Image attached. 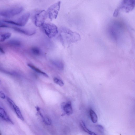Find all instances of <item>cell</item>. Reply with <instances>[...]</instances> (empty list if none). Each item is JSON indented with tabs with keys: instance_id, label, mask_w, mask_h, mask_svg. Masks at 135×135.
Here are the masks:
<instances>
[{
	"instance_id": "obj_25",
	"label": "cell",
	"mask_w": 135,
	"mask_h": 135,
	"mask_svg": "<svg viewBox=\"0 0 135 135\" xmlns=\"http://www.w3.org/2000/svg\"><path fill=\"white\" fill-rule=\"evenodd\" d=\"M0 52L3 54L5 53V52L3 48L1 46H0Z\"/></svg>"
},
{
	"instance_id": "obj_19",
	"label": "cell",
	"mask_w": 135,
	"mask_h": 135,
	"mask_svg": "<svg viewBox=\"0 0 135 135\" xmlns=\"http://www.w3.org/2000/svg\"><path fill=\"white\" fill-rule=\"evenodd\" d=\"M9 43L11 45L14 46H21V43L20 42L17 40H12L9 42Z\"/></svg>"
},
{
	"instance_id": "obj_24",
	"label": "cell",
	"mask_w": 135,
	"mask_h": 135,
	"mask_svg": "<svg viewBox=\"0 0 135 135\" xmlns=\"http://www.w3.org/2000/svg\"><path fill=\"white\" fill-rule=\"evenodd\" d=\"M0 97L3 99L5 98L6 96L5 95L2 91H0Z\"/></svg>"
},
{
	"instance_id": "obj_5",
	"label": "cell",
	"mask_w": 135,
	"mask_h": 135,
	"mask_svg": "<svg viewBox=\"0 0 135 135\" xmlns=\"http://www.w3.org/2000/svg\"><path fill=\"white\" fill-rule=\"evenodd\" d=\"M47 16V12L44 10L37 12L33 17L35 25L39 27H42L45 23Z\"/></svg>"
},
{
	"instance_id": "obj_16",
	"label": "cell",
	"mask_w": 135,
	"mask_h": 135,
	"mask_svg": "<svg viewBox=\"0 0 135 135\" xmlns=\"http://www.w3.org/2000/svg\"><path fill=\"white\" fill-rule=\"evenodd\" d=\"M90 117L92 122L94 123H96L98 121V117L96 113L92 109L89 111Z\"/></svg>"
},
{
	"instance_id": "obj_27",
	"label": "cell",
	"mask_w": 135,
	"mask_h": 135,
	"mask_svg": "<svg viewBox=\"0 0 135 135\" xmlns=\"http://www.w3.org/2000/svg\"><path fill=\"white\" fill-rule=\"evenodd\" d=\"M0 135H1V133H0Z\"/></svg>"
},
{
	"instance_id": "obj_14",
	"label": "cell",
	"mask_w": 135,
	"mask_h": 135,
	"mask_svg": "<svg viewBox=\"0 0 135 135\" xmlns=\"http://www.w3.org/2000/svg\"><path fill=\"white\" fill-rule=\"evenodd\" d=\"M12 34L9 32H0V42H3L9 39Z\"/></svg>"
},
{
	"instance_id": "obj_2",
	"label": "cell",
	"mask_w": 135,
	"mask_h": 135,
	"mask_svg": "<svg viewBox=\"0 0 135 135\" xmlns=\"http://www.w3.org/2000/svg\"><path fill=\"white\" fill-rule=\"evenodd\" d=\"M30 16V14L28 13H26L23 15L16 20L4 19L3 20V22L18 26L23 27L25 26L27 24Z\"/></svg>"
},
{
	"instance_id": "obj_13",
	"label": "cell",
	"mask_w": 135,
	"mask_h": 135,
	"mask_svg": "<svg viewBox=\"0 0 135 135\" xmlns=\"http://www.w3.org/2000/svg\"><path fill=\"white\" fill-rule=\"evenodd\" d=\"M27 65L30 68L38 73L42 74L43 75L47 77H49V76L47 74L43 72L41 70L34 66L33 64L28 63V64Z\"/></svg>"
},
{
	"instance_id": "obj_26",
	"label": "cell",
	"mask_w": 135,
	"mask_h": 135,
	"mask_svg": "<svg viewBox=\"0 0 135 135\" xmlns=\"http://www.w3.org/2000/svg\"><path fill=\"white\" fill-rule=\"evenodd\" d=\"M1 80H0V83H1Z\"/></svg>"
},
{
	"instance_id": "obj_11",
	"label": "cell",
	"mask_w": 135,
	"mask_h": 135,
	"mask_svg": "<svg viewBox=\"0 0 135 135\" xmlns=\"http://www.w3.org/2000/svg\"><path fill=\"white\" fill-rule=\"evenodd\" d=\"M0 117L6 122L12 124H14L5 110L1 107H0Z\"/></svg>"
},
{
	"instance_id": "obj_7",
	"label": "cell",
	"mask_w": 135,
	"mask_h": 135,
	"mask_svg": "<svg viewBox=\"0 0 135 135\" xmlns=\"http://www.w3.org/2000/svg\"><path fill=\"white\" fill-rule=\"evenodd\" d=\"M135 5L134 0H122L118 9L125 13H129L133 10Z\"/></svg>"
},
{
	"instance_id": "obj_21",
	"label": "cell",
	"mask_w": 135,
	"mask_h": 135,
	"mask_svg": "<svg viewBox=\"0 0 135 135\" xmlns=\"http://www.w3.org/2000/svg\"><path fill=\"white\" fill-rule=\"evenodd\" d=\"M96 127L98 131L101 133H103L104 131L103 127L100 125H98Z\"/></svg>"
},
{
	"instance_id": "obj_8",
	"label": "cell",
	"mask_w": 135,
	"mask_h": 135,
	"mask_svg": "<svg viewBox=\"0 0 135 135\" xmlns=\"http://www.w3.org/2000/svg\"><path fill=\"white\" fill-rule=\"evenodd\" d=\"M61 107L63 112V114L69 115L72 114L73 110L71 101L62 103L61 104Z\"/></svg>"
},
{
	"instance_id": "obj_9",
	"label": "cell",
	"mask_w": 135,
	"mask_h": 135,
	"mask_svg": "<svg viewBox=\"0 0 135 135\" xmlns=\"http://www.w3.org/2000/svg\"><path fill=\"white\" fill-rule=\"evenodd\" d=\"M7 99L8 102L15 112L18 117L22 121H24V118L19 108L10 98L7 97Z\"/></svg>"
},
{
	"instance_id": "obj_12",
	"label": "cell",
	"mask_w": 135,
	"mask_h": 135,
	"mask_svg": "<svg viewBox=\"0 0 135 135\" xmlns=\"http://www.w3.org/2000/svg\"><path fill=\"white\" fill-rule=\"evenodd\" d=\"M36 108L37 111L38 112V113L42 118L44 123L47 125H51L52 123L51 119L48 117H45L43 115L41 111L40 108L39 107L37 106L36 107Z\"/></svg>"
},
{
	"instance_id": "obj_22",
	"label": "cell",
	"mask_w": 135,
	"mask_h": 135,
	"mask_svg": "<svg viewBox=\"0 0 135 135\" xmlns=\"http://www.w3.org/2000/svg\"><path fill=\"white\" fill-rule=\"evenodd\" d=\"M10 27H11L7 24L2 23V22H0V28H9Z\"/></svg>"
},
{
	"instance_id": "obj_4",
	"label": "cell",
	"mask_w": 135,
	"mask_h": 135,
	"mask_svg": "<svg viewBox=\"0 0 135 135\" xmlns=\"http://www.w3.org/2000/svg\"><path fill=\"white\" fill-rule=\"evenodd\" d=\"M42 27L45 33L50 38L55 37L58 33V28L54 24L49 23H44Z\"/></svg>"
},
{
	"instance_id": "obj_15",
	"label": "cell",
	"mask_w": 135,
	"mask_h": 135,
	"mask_svg": "<svg viewBox=\"0 0 135 135\" xmlns=\"http://www.w3.org/2000/svg\"><path fill=\"white\" fill-rule=\"evenodd\" d=\"M53 65L58 69L60 70H63L64 68V64L61 61L53 60L51 62Z\"/></svg>"
},
{
	"instance_id": "obj_10",
	"label": "cell",
	"mask_w": 135,
	"mask_h": 135,
	"mask_svg": "<svg viewBox=\"0 0 135 135\" xmlns=\"http://www.w3.org/2000/svg\"><path fill=\"white\" fill-rule=\"evenodd\" d=\"M11 28L13 29L15 31L17 32L28 36L33 35L35 34L36 32L35 30L34 29L29 31L27 30L17 27H12Z\"/></svg>"
},
{
	"instance_id": "obj_6",
	"label": "cell",
	"mask_w": 135,
	"mask_h": 135,
	"mask_svg": "<svg viewBox=\"0 0 135 135\" xmlns=\"http://www.w3.org/2000/svg\"><path fill=\"white\" fill-rule=\"evenodd\" d=\"M61 5V2H58L52 5L48 9L47 15L51 21L57 18L60 9Z\"/></svg>"
},
{
	"instance_id": "obj_3",
	"label": "cell",
	"mask_w": 135,
	"mask_h": 135,
	"mask_svg": "<svg viewBox=\"0 0 135 135\" xmlns=\"http://www.w3.org/2000/svg\"><path fill=\"white\" fill-rule=\"evenodd\" d=\"M61 33L64 38L70 42L77 41L80 39L79 35L77 33L73 32L66 28H62L61 29Z\"/></svg>"
},
{
	"instance_id": "obj_20",
	"label": "cell",
	"mask_w": 135,
	"mask_h": 135,
	"mask_svg": "<svg viewBox=\"0 0 135 135\" xmlns=\"http://www.w3.org/2000/svg\"><path fill=\"white\" fill-rule=\"evenodd\" d=\"M53 81L55 83L58 84L60 86H63L64 85L63 82L61 80L57 78H54Z\"/></svg>"
},
{
	"instance_id": "obj_23",
	"label": "cell",
	"mask_w": 135,
	"mask_h": 135,
	"mask_svg": "<svg viewBox=\"0 0 135 135\" xmlns=\"http://www.w3.org/2000/svg\"><path fill=\"white\" fill-rule=\"evenodd\" d=\"M119 11V10L118 9L115 10L113 14V16L115 17H117L118 15Z\"/></svg>"
},
{
	"instance_id": "obj_1",
	"label": "cell",
	"mask_w": 135,
	"mask_h": 135,
	"mask_svg": "<svg viewBox=\"0 0 135 135\" xmlns=\"http://www.w3.org/2000/svg\"><path fill=\"white\" fill-rule=\"evenodd\" d=\"M23 10L24 8L22 6L2 10L0 11V16L8 18L12 17L21 13Z\"/></svg>"
},
{
	"instance_id": "obj_17",
	"label": "cell",
	"mask_w": 135,
	"mask_h": 135,
	"mask_svg": "<svg viewBox=\"0 0 135 135\" xmlns=\"http://www.w3.org/2000/svg\"><path fill=\"white\" fill-rule=\"evenodd\" d=\"M80 124L82 128L85 132H86L88 133L89 134L92 135H96V134L95 133L90 131L86 127L83 121H81L80 122Z\"/></svg>"
},
{
	"instance_id": "obj_18",
	"label": "cell",
	"mask_w": 135,
	"mask_h": 135,
	"mask_svg": "<svg viewBox=\"0 0 135 135\" xmlns=\"http://www.w3.org/2000/svg\"><path fill=\"white\" fill-rule=\"evenodd\" d=\"M31 51L33 54L35 56H39L41 54V49L37 47H33L31 49Z\"/></svg>"
}]
</instances>
